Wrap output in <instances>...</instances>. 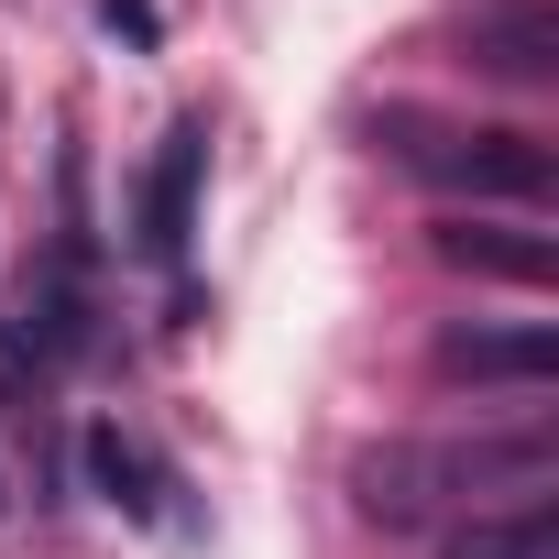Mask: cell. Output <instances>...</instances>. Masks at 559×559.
<instances>
[{"label": "cell", "mask_w": 559, "mask_h": 559, "mask_svg": "<svg viewBox=\"0 0 559 559\" xmlns=\"http://www.w3.org/2000/svg\"><path fill=\"white\" fill-rule=\"evenodd\" d=\"M352 504L406 537V526H439V515H483V504H537L559 483V439L548 428H472V439H373L352 450Z\"/></svg>", "instance_id": "obj_1"}, {"label": "cell", "mask_w": 559, "mask_h": 559, "mask_svg": "<svg viewBox=\"0 0 559 559\" xmlns=\"http://www.w3.org/2000/svg\"><path fill=\"white\" fill-rule=\"evenodd\" d=\"M362 132H373L384 165H406L439 198H472V209H548L559 198V154L537 132H515V121H439L417 99H384Z\"/></svg>", "instance_id": "obj_2"}, {"label": "cell", "mask_w": 559, "mask_h": 559, "mask_svg": "<svg viewBox=\"0 0 559 559\" xmlns=\"http://www.w3.org/2000/svg\"><path fill=\"white\" fill-rule=\"evenodd\" d=\"M198 198H209V121L198 110H176L165 121V143H154V165H143V198H132V241H143V263H187V241H198Z\"/></svg>", "instance_id": "obj_3"}, {"label": "cell", "mask_w": 559, "mask_h": 559, "mask_svg": "<svg viewBox=\"0 0 559 559\" xmlns=\"http://www.w3.org/2000/svg\"><path fill=\"white\" fill-rule=\"evenodd\" d=\"M439 384H504V395H548L559 384V330L548 319H450L428 341Z\"/></svg>", "instance_id": "obj_4"}, {"label": "cell", "mask_w": 559, "mask_h": 559, "mask_svg": "<svg viewBox=\"0 0 559 559\" xmlns=\"http://www.w3.org/2000/svg\"><path fill=\"white\" fill-rule=\"evenodd\" d=\"M450 45L493 88H559V0H472Z\"/></svg>", "instance_id": "obj_5"}, {"label": "cell", "mask_w": 559, "mask_h": 559, "mask_svg": "<svg viewBox=\"0 0 559 559\" xmlns=\"http://www.w3.org/2000/svg\"><path fill=\"white\" fill-rule=\"evenodd\" d=\"M428 252L450 263V274H472V286H559V241L548 230H526V219H472V209H450L439 230H428Z\"/></svg>", "instance_id": "obj_6"}, {"label": "cell", "mask_w": 559, "mask_h": 559, "mask_svg": "<svg viewBox=\"0 0 559 559\" xmlns=\"http://www.w3.org/2000/svg\"><path fill=\"white\" fill-rule=\"evenodd\" d=\"M78 472H88V493H99L110 515H132V526H176V537L198 526V515L176 504L187 483H176V472H165L132 428H88V439H78Z\"/></svg>", "instance_id": "obj_7"}, {"label": "cell", "mask_w": 559, "mask_h": 559, "mask_svg": "<svg viewBox=\"0 0 559 559\" xmlns=\"http://www.w3.org/2000/svg\"><path fill=\"white\" fill-rule=\"evenodd\" d=\"M439 559H559V504H483V515H450Z\"/></svg>", "instance_id": "obj_8"}, {"label": "cell", "mask_w": 559, "mask_h": 559, "mask_svg": "<svg viewBox=\"0 0 559 559\" xmlns=\"http://www.w3.org/2000/svg\"><path fill=\"white\" fill-rule=\"evenodd\" d=\"M0 406H23V417L45 406V362L23 352V330H12V319H0Z\"/></svg>", "instance_id": "obj_9"}, {"label": "cell", "mask_w": 559, "mask_h": 559, "mask_svg": "<svg viewBox=\"0 0 559 559\" xmlns=\"http://www.w3.org/2000/svg\"><path fill=\"white\" fill-rule=\"evenodd\" d=\"M99 23H110L132 56H154V45H165V12H154V0H99Z\"/></svg>", "instance_id": "obj_10"}, {"label": "cell", "mask_w": 559, "mask_h": 559, "mask_svg": "<svg viewBox=\"0 0 559 559\" xmlns=\"http://www.w3.org/2000/svg\"><path fill=\"white\" fill-rule=\"evenodd\" d=\"M0 504H12V483H0Z\"/></svg>", "instance_id": "obj_11"}]
</instances>
